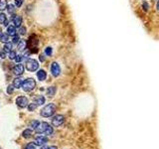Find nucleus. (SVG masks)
Returning <instances> with one entry per match:
<instances>
[{"mask_svg":"<svg viewBox=\"0 0 159 149\" xmlns=\"http://www.w3.org/2000/svg\"><path fill=\"white\" fill-rule=\"evenodd\" d=\"M57 106L55 103H48L44 109L41 110V115L43 117H50L52 115H54V113H56Z\"/></svg>","mask_w":159,"mask_h":149,"instance_id":"f257e3e1","label":"nucleus"},{"mask_svg":"<svg viewBox=\"0 0 159 149\" xmlns=\"http://www.w3.org/2000/svg\"><path fill=\"white\" fill-rule=\"evenodd\" d=\"M36 87V81L33 78H29V79H26L23 84H22V89L24 92H31L33 91L34 88Z\"/></svg>","mask_w":159,"mask_h":149,"instance_id":"f03ea898","label":"nucleus"},{"mask_svg":"<svg viewBox=\"0 0 159 149\" xmlns=\"http://www.w3.org/2000/svg\"><path fill=\"white\" fill-rule=\"evenodd\" d=\"M39 68V64L36 61L35 59H29L27 62H26V69H27L29 72H36Z\"/></svg>","mask_w":159,"mask_h":149,"instance_id":"7ed1b4c3","label":"nucleus"},{"mask_svg":"<svg viewBox=\"0 0 159 149\" xmlns=\"http://www.w3.org/2000/svg\"><path fill=\"white\" fill-rule=\"evenodd\" d=\"M64 121H65V117H64V115L57 114L52 119V124L56 126V127H58V126H61L64 123Z\"/></svg>","mask_w":159,"mask_h":149,"instance_id":"20e7f679","label":"nucleus"},{"mask_svg":"<svg viewBox=\"0 0 159 149\" xmlns=\"http://www.w3.org/2000/svg\"><path fill=\"white\" fill-rule=\"evenodd\" d=\"M51 74H53V77H59L60 74H61V67L56 62H53L51 65Z\"/></svg>","mask_w":159,"mask_h":149,"instance_id":"39448f33","label":"nucleus"},{"mask_svg":"<svg viewBox=\"0 0 159 149\" xmlns=\"http://www.w3.org/2000/svg\"><path fill=\"white\" fill-rule=\"evenodd\" d=\"M16 104L20 107V109H24V107L28 106V99L26 98V96H18V98L16 99Z\"/></svg>","mask_w":159,"mask_h":149,"instance_id":"423d86ee","label":"nucleus"},{"mask_svg":"<svg viewBox=\"0 0 159 149\" xmlns=\"http://www.w3.org/2000/svg\"><path fill=\"white\" fill-rule=\"evenodd\" d=\"M24 71H25L24 66L22 64H18L16 66H14L12 72H13L14 74H16V76H21V74L24 73Z\"/></svg>","mask_w":159,"mask_h":149,"instance_id":"0eeeda50","label":"nucleus"},{"mask_svg":"<svg viewBox=\"0 0 159 149\" xmlns=\"http://www.w3.org/2000/svg\"><path fill=\"white\" fill-rule=\"evenodd\" d=\"M49 123H47V122H41V123L38 125V127L35 129V131L37 132V133H45L46 132V130H47V128L49 127Z\"/></svg>","mask_w":159,"mask_h":149,"instance_id":"6e6552de","label":"nucleus"},{"mask_svg":"<svg viewBox=\"0 0 159 149\" xmlns=\"http://www.w3.org/2000/svg\"><path fill=\"white\" fill-rule=\"evenodd\" d=\"M47 142H48V138L46 136H42V135L36 137L35 141H34V143H35L36 145H39V146H43V145Z\"/></svg>","mask_w":159,"mask_h":149,"instance_id":"1a4fd4ad","label":"nucleus"},{"mask_svg":"<svg viewBox=\"0 0 159 149\" xmlns=\"http://www.w3.org/2000/svg\"><path fill=\"white\" fill-rule=\"evenodd\" d=\"M13 24L16 28H20L22 24V17L20 15H14L13 16Z\"/></svg>","mask_w":159,"mask_h":149,"instance_id":"9d476101","label":"nucleus"},{"mask_svg":"<svg viewBox=\"0 0 159 149\" xmlns=\"http://www.w3.org/2000/svg\"><path fill=\"white\" fill-rule=\"evenodd\" d=\"M37 78H38V80L39 81H45L46 80V78H47V73L45 72V70H39L37 72Z\"/></svg>","mask_w":159,"mask_h":149,"instance_id":"9b49d317","label":"nucleus"},{"mask_svg":"<svg viewBox=\"0 0 159 149\" xmlns=\"http://www.w3.org/2000/svg\"><path fill=\"white\" fill-rule=\"evenodd\" d=\"M45 102H46V99H45V98L43 95L37 96V98L35 99V100H34V102L37 104V106H43V104L45 103Z\"/></svg>","mask_w":159,"mask_h":149,"instance_id":"f8f14e48","label":"nucleus"},{"mask_svg":"<svg viewBox=\"0 0 159 149\" xmlns=\"http://www.w3.org/2000/svg\"><path fill=\"white\" fill-rule=\"evenodd\" d=\"M7 34H8L9 36H15L16 35V27L13 25H10L7 27Z\"/></svg>","mask_w":159,"mask_h":149,"instance_id":"ddd939ff","label":"nucleus"},{"mask_svg":"<svg viewBox=\"0 0 159 149\" xmlns=\"http://www.w3.org/2000/svg\"><path fill=\"white\" fill-rule=\"evenodd\" d=\"M27 41L26 40H20V42L18 43V50L19 51H23V50H25L26 48H27Z\"/></svg>","mask_w":159,"mask_h":149,"instance_id":"4468645a","label":"nucleus"},{"mask_svg":"<svg viewBox=\"0 0 159 149\" xmlns=\"http://www.w3.org/2000/svg\"><path fill=\"white\" fill-rule=\"evenodd\" d=\"M23 79H21V78H17V79H15L14 81H13V85L16 88H20L22 87V84H23Z\"/></svg>","mask_w":159,"mask_h":149,"instance_id":"2eb2a0df","label":"nucleus"},{"mask_svg":"<svg viewBox=\"0 0 159 149\" xmlns=\"http://www.w3.org/2000/svg\"><path fill=\"white\" fill-rule=\"evenodd\" d=\"M9 22L7 21V17L4 13H0V24L1 25H4V26H7L8 25Z\"/></svg>","mask_w":159,"mask_h":149,"instance_id":"dca6fc26","label":"nucleus"},{"mask_svg":"<svg viewBox=\"0 0 159 149\" xmlns=\"http://www.w3.org/2000/svg\"><path fill=\"white\" fill-rule=\"evenodd\" d=\"M56 91H57L56 87H50V88H47V95L50 96V98H53V96H54L55 94H56Z\"/></svg>","mask_w":159,"mask_h":149,"instance_id":"f3484780","label":"nucleus"},{"mask_svg":"<svg viewBox=\"0 0 159 149\" xmlns=\"http://www.w3.org/2000/svg\"><path fill=\"white\" fill-rule=\"evenodd\" d=\"M31 135H32V130L29 128L25 129L24 131L22 132V136H23L24 138H29V137H31Z\"/></svg>","mask_w":159,"mask_h":149,"instance_id":"a211bd4d","label":"nucleus"},{"mask_svg":"<svg viewBox=\"0 0 159 149\" xmlns=\"http://www.w3.org/2000/svg\"><path fill=\"white\" fill-rule=\"evenodd\" d=\"M7 9V0H0V11Z\"/></svg>","mask_w":159,"mask_h":149,"instance_id":"6ab92c4d","label":"nucleus"},{"mask_svg":"<svg viewBox=\"0 0 159 149\" xmlns=\"http://www.w3.org/2000/svg\"><path fill=\"white\" fill-rule=\"evenodd\" d=\"M7 11H8L9 14H14L15 11H16V6H14L12 4H9L8 6H7Z\"/></svg>","mask_w":159,"mask_h":149,"instance_id":"aec40b11","label":"nucleus"},{"mask_svg":"<svg viewBox=\"0 0 159 149\" xmlns=\"http://www.w3.org/2000/svg\"><path fill=\"white\" fill-rule=\"evenodd\" d=\"M44 54L46 55V56H49V57H51L52 54H53V49L51 47H47V48H45V50H44Z\"/></svg>","mask_w":159,"mask_h":149,"instance_id":"412c9836","label":"nucleus"},{"mask_svg":"<svg viewBox=\"0 0 159 149\" xmlns=\"http://www.w3.org/2000/svg\"><path fill=\"white\" fill-rule=\"evenodd\" d=\"M0 41H1V42H3V43H8V41H9V35L7 34H3L2 36H1V38H0Z\"/></svg>","mask_w":159,"mask_h":149,"instance_id":"4be33fe9","label":"nucleus"},{"mask_svg":"<svg viewBox=\"0 0 159 149\" xmlns=\"http://www.w3.org/2000/svg\"><path fill=\"white\" fill-rule=\"evenodd\" d=\"M4 50L6 53L7 52H10V51H12V44L11 43H5V45H4Z\"/></svg>","mask_w":159,"mask_h":149,"instance_id":"5701e85b","label":"nucleus"},{"mask_svg":"<svg viewBox=\"0 0 159 149\" xmlns=\"http://www.w3.org/2000/svg\"><path fill=\"white\" fill-rule=\"evenodd\" d=\"M8 57L10 60H15V58L17 57V53H16V51H10L9 52V55H8Z\"/></svg>","mask_w":159,"mask_h":149,"instance_id":"b1692460","label":"nucleus"},{"mask_svg":"<svg viewBox=\"0 0 159 149\" xmlns=\"http://www.w3.org/2000/svg\"><path fill=\"white\" fill-rule=\"evenodd\" d=\"M39 124H40V122L38 121V120H33V121L31 122V123H30V127L33 128V129H36Z\"/></svg>","mask_w":159,"mask_h":149,"instance_id":"393cba45","label":"nucleus"},{"mask_svg":"<svg viewBox=\"0 0 159 149\" xmlns=\"http://www.w3.org/2000/svg\"><path fill=\"white\" fill-rule=\"evenodd\" d=\"M36 107H37V104H36L35 102H32V103H29V104H28V109H29V111L35 110Z\"/></svg>","mask_w":159,"mask_h":149,"instance_id":"a878e982","label":"nucleus"},{"mask_svg":"<svg viewBox=\"0 0 159 149\" xmlns=\"http://www.w3.org/2000/svg\"><path fill=\"white\" fill-rule=\"evenodd\" d=\"M24 0H14V3H15V6L17 7V8H20V7L22 6V4H23Z\"/></svg>","mask_w":159,"mask_h":149,"instance_id":"bb28decb","label":"nucleus"},{"mask_svg":"<svg viewBox=\"0 0 159 149\" xmlns=\"http://www.w3.org/2000/svg\"><path fill=\"white\" fill-rule=\"evenodd\" d=\"M14 88H15V87H14L13 85H9L8 87H7V92H8L9 95L13 94V92H14Z\"/></svg>","mask_w":159,"mask_h":149,"instance_id":"cd10ccee","label":"nucleus"},{"mask_svg":"<svg viewBox=\"0 0 159 149\" xmlns=\"http://www.w3.org/2000/svg\"><path fill=\"white\" fill-rule=\"evenodd\" d=\"M26 31H27L26 27H24V26H21L18 32H19V34H20V35H25L26 34Z\"/></svg>","mask_w":159,"mask_h":149,"instance_id":"c85d7f7f","label":"nucleus"},{"mask_svg":"<svg viewBox=\"0 0 159 149\" xmlns=\"http://www.w3.org/2000/svg\"><path fill=\"white\" fill-rule=\"evenodd\" d=\"M19 42H20V39H19V36H18V35L13 36V38H12V43H13V44H18Z\"/></svg>","mask_w":159,"mask_h":149,"instance_id":"c756f323","label":"nucleus"},{"mask_svg":"<svg viewBox=\"0 0 159 149\" xmlns=\"http://www.w3.org/2000/svg\"><path fill=\"white\" fill-rule=\"evenodd\" d=\"M35 143L34 142H31V143H28L27 145H26L25 149H35Z\"/></svg>","mask_w":159,"mask_h":149,"instance_id":"7c9ffc66","label":"nucleus"},{"mask_svg":"<svg viewBox=\"0 0 159 149\" xmlns=\"http://www.w3.org/2000/svg\"><path fill=\"white\" fill-rule=\"evenodd\" d=\"M53 133V127L51 125H49V127L47 128V130H46V132H45V134H46V135H51V134Z\"/></svg>","mask_w":159,"mask_h":149,"instance_id":"2f4dec72","label":"nucleus"},{"mask_svg":"<svg viewBox=\"0 0 159 149\" xmlns=\"http://www.w3.org/2000/svg\"><path fill=\"white\" fill-rule=\"evenodd\" d=\"M24 58H23V56L22 55H17V57L15 58V62L16 63H20L21 61H23Z\"/></svg>","mask_w":159,"mask_h":149,"instance_id":"473e14b6","label":"nucleus"},{"mask_svg":"<svg viewBox=\"0 0 159 149\" xmlns=\"http://www.w3.org/2000/svg\"><path fill=\"white\" fill-rule=\"evenodd\" d=\"M142 8H143V10L144 11H147L148 10V8H149V5H148V2L147 1H144L142 3Z\"/></svg>","mask_w":159,"mask_h":149,"instance_id":"72a5a7b5","label":"nucleus"},{"mask_svg":"<svg viewBox=\"0 0 159 149\" xmlns=\"http://www.w3.org/2000/svg\"><path fill=\"white\" fill-rule=\"evenodd\" d=\"M6 57V52L3 50V51H0V58L1 59H5Z\"/></svg>","mask_w":159,"mask_h":149,"instance_id":"f704fd0d","label":"nucleus"},{"mask_svg":"<svg viewBox=\"0 0 159 149\" xmlns=\"http://www.w3.org/2000/svg\"><path fill=\"white\" fill-rule=\"evenodd\" d=\"M39 60L41 62H44L45 61V57H44V55H40L39 56Z\"/></svg>","mask_w":159,"mask_h":149,"instance_id":"c9c22d12","label":"nucleus"},{"mask_svg":"<svg viewBox=\"0 0 159 149\" xmlns=\"http://www.w3.org/2000/svg\"><path fill=\"white\" fill-rule=\"evenodd\" d=\"M41 149H49V147L47 146V145H43V146L41 147Z\"/></svg>","mask_w":159,"mask_h":149,"instance_id":"e433bc0d","label":"nucleus"},{"mask_svg":"<svg viewBox=\"0 0 159 149\" xmlns=\"http://www.w3.org/2000/svg\"><path fill=\"white\" fill-rule=\"evenodd\" d=\"M156 10L159 11V0L157 1V4H156Z\"/></svg>","mask_w":159,"mask_h":149,"instance_id":"4c0bfd02","label":"nucleus"},{"mask_svg":"<svg viewBox=\"0 0 159 149\" xmlns=\"http://www.w3.org/2000/svg\"><path fill=\"white\" fill-rule=\"evenodd\" d=\"M49 149H58V148H57L56 146H50L49 147Z\"/></svg>","mask_w":159,"mask_h":149,"instance_id":"58836bf2","label":"nucleus"},{"mask_svg":"<svg viewBox=\"0 0 159 149\" xmlns=\"http://www.w3.org/2000/svg\"><path fill=\"white\" fill-rule=\"evenodd\" d=\"M2 35H3V34H2V32H1V29H0V38H1Z\"/></svg>","mask_w":159,"mask_h":149,"instance_id":"ea45409f","label":"nucleus"}]
</instances>
